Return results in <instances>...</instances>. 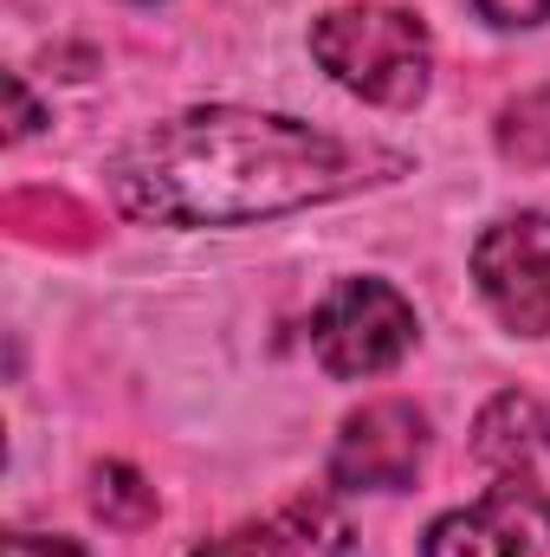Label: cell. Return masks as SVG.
Here are the masks:
<instances>
[{"instance_id": "cell-1", "label": "cell", "mask_w": 550, "mask_h": 557, "mask_svg": "<svg viewBox=\"0 0 550 557\" xmlns=\"http://www.w3.org/2000/svg\"><path fill=\"white\" fill-rule=\"evenodd\" d=\"M409 156L330 137L260 111H182L149 124L111 162L104 182L130 221L155 227H234L311 201H337L363 182L402 175Z\"/></svg>"}, {"instance_id": "cell-2", "label": "cell", "mask_w": 550, "mask_h": 557, "mask_svg": "<svg viewBox=\"0 0 550 557\" xmlns=\"http://www.w3.org/2000/svg\"><path fill=\"white\" fill-rule=\"evenodd\" d=\"M311 52L343 91L370 104L402 111L427 91V26L402 7H337L311 26Z\"/></svg>"}, {"instance_id": "cell-3", "label": "cell", "mask_w": 550, "mask_h": 557, "mask_svg": "<svg viewBox=\"0 0 550 557\" xmlns=\"http://www.w3.org/2000/svg\"><path fill=\"white\" fill-rule=\"evenodd\" d=\"M311 350L330 376H383L414 350V305L383 278H343L311 311Z\"/></svg>"}, {"instance_id": "cell-4", "label": "cell", "mask_w": 550, "mask_h": 557, "mask_svg": "<svg viewBox=\"0 0 550 557\" xmlns=\"http://www.w3.org/2000/svg\"><path fill=\"white\" fill-rule=\"evenodd\" d=\"M473 278L492 305V318L518 337L550 331V214H512L479 234Z\"/></svg>"}, {"instance_id": "cell-5", "label": "cell", "mask_w": 550, "mask_h": 557, "mask_svg": "<svg viewBox=\"0 0 550 557\" xmlns=\"http://www.w3.org/2000/svg\"><path fill=\"white\" fill-rule=\"evenodd\" d=\"M427 454V416L414 403H370L343 421L337 454H330V480L343 493H396L421 473Z\"/></svg>"}, {"instance_id": "cell-6", "label": "cell", "mask_w": 550, "mask_h": 557, "mask_svg": "<svg viewBox=\"0 0 550 557\" xmlns=\"http://www.w3.org/2000/svg\"><path fill=\"white\" fill-rule=\"evenodd\" d=\"M479 460L518 486L538 512L550 519V416L532 403V396H499L486 416H479Z\"/></svg>"}, {"instance_id": "cell-7", "label": "cell", "mask_w": 550, "mask_h": 557, "mask_svg": "<svg viewBox=\"0 0 550 557\" xmlns=\"http://www.w3.org/2000/svg\"><path fill=\"white\" fill-rule=\"evenodd\" d=\"M525 506L532 499L518 486H499L486 506L447 512L427 532V552L421 557H525Z\"/></svg>"}, {"instance_id": "cell-8", "label": "cell", "mask_w": 550, "mask_h": 557, "mask_svg": "<svg viewBox=\"0 0 550 557\" xmlns=\"http://www.w3.org/2000/svg\"><path fill=\"white\" fill-rule=\"evenodd\" d=\"M7 227L20 240H39V247H91L98 240V214L59 188H20L7 195Z\"/></svg>"}, {"instance_id": "cell-9", "label": "cell", "mask_w": 550, "mask_h": 557, "mask_svg": "<svg viewBox=\"0 0 550 557\" xmlns=\"http://www.w3.org/2000/svg\"><path fill=\"white\" fill-rule=\"evenodd\" d=\"M91 506H98V519H104V525L137 532V525L155 519V486H142L137 467L111 460V467H98V480H91Z\"/></svg>"}, {"instance_id": "cell-10", "label": "cell", "mask_w": 550, "mask_h": 557, "mask_svg": "<svg viewBox=\"0 0 550 557\" xmlns=\"http://www.w3.org/2000/svg\"><path fill=\"white\" fill-rule=\"evenodd\" d=\"M499 149H505V162L545 169L550 162V91H532V98L505 104V117H499Z\"/></svg>"}, {"instance_id": "cell-11", "label": "cell", "mask_w": 550, "mask_h": 557, "mask_svg": "<svg viewBox=\"0 0 550 557\" xmlns=\"http://www.w3.org/2000/svg\"><path fill=\"white\" fill-rule=\"evenodd\" d=\"M195 557H285V545H278L273 532H253V525H247V532H227V539H208V545H201Z\"/></svg>"}, {"instance_id": "cell-12", "label": "cell", "mask_w": 550, "mask_h": 557, "mask_svg": "<svg viewBox=\"0 0 550 557\" xmlns=\"http://www.w3.org/2000/svg\"><path fill=\"white\" fill-rule=\"evenodd\" d=\"M492 26H545L550 20V0H473Z\"/></svg>"}, {"instance_id": "cell-13", "label": "cell", "mask_w": 550, "mask_h": 557, "mask_svg": "<svg viewBox=\"0 0 550 557\" xmlns=\"http://www.w3.org/2000/svg\"><path fill=\"white\" fill-rule=\"evenodd\" d=\"M7 557H85L72 539H39V532H13L7 539Z\"/></svg>"}, {"instance_id": "cell-14", "label": "cell", "mask_w": 550, "mask_h": 557, "mask_svg": "<svg viewBox=\"0 0 550 557\" xmlns=\"http://www.w3.org/2000/svg\"><path fill=\"white\" fill-rule=\"evenodd\" d=\"M7 104H13V124H7V137H33V124H39V111H33V98H26V85H20V72H7Z\"/></svg>"}]
</instances>
